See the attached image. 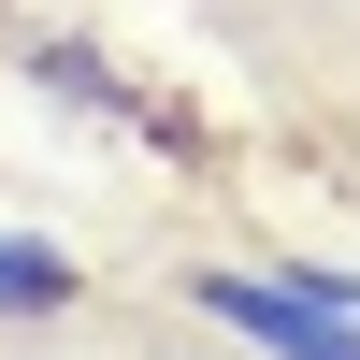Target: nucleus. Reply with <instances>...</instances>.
<instances>
[{"mask_svg": "<svg viewBox=\"0 0 360 360\" xmlns=\"http://www.w3.org/2000/svg\"><path fill=\"white\" fill-rule=\"evenodd\" d=\"M188 303L217 317V332H245L259 360H360V274H217L202 259L188 274Z\"/></svg>", "mask_w": 360, "mask_h": 360, "instance_id": "nucleus-1", "label": "nucleus"}, {"mask_svg": "<svg viewBox=\"0 0 360 360\" xmlns=\"http://www.w3.org/2000/svg\"><path fill=\"white\" fill-rule=\"evenodd\" d=\"M58 303H86V274L58 245H29V231H0V317H58Z\"/></svg>", "mask_w": 360, "mask_h": 360, "instance_id": "nucleus-2", "label": "nucleus"}, {"mask_svg": "<svg viewBox=\"0 0 360 360\" xmlns=\"http://www.w3.org/2000/svg\"><path fill=\"white\" fill-rule=\"evenodd\" d=\"M29 72H44L58 101H101V115H144V101H130V72H101V58H86V44H44V58H29Z\"/></svg>", "mask_w": 360, "mask_h": 360, "instance_id": "nucleus-3", "label": "nucleus"}]
</instances>
